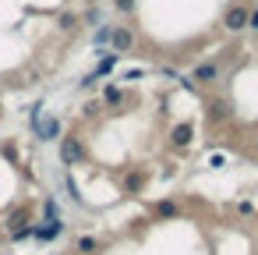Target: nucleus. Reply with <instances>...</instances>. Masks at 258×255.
<instances>
[{
	"instance_id": "obj_24",
	"label": "nucleus",
	"mask_w": 258,
	"mask_h": 255,
	"mask_svg": "<svg viewBox=\"0 0 258 255\" xmlns=\"http://www.w3.org/2000/svg\"><path fill=\"white\" fill-rule=\"evenodd\" d=\"M247 29H254V32H258V11H251V15H247Z\"/></svg>"
},
{
	"instance_id": "obj_10",
	"label": "nucleus",
	"mask_w": 258,
	"mask_h": 255,
	"mask_svg": "<svg viewBox=\"0 0 258 255\" xmlns=\"http://www.w3.org/2000/svg\"><path fill=\"white\" fill-rule=\"evenodd\" d=\"M117 54H110V50H99V61H96V68H92V75L96 78H106V75H113V68H117Z\"/></svg>"
},
{
	"instance_id": "obj_9",
	"label": "nucleus",
	"mask_w": 258,
	"mask_h": 255,
	"mask_svg": "<svg viewBox=\"0 0 258 255\" xmlns=\"http://www.w3.org/2000/svg\"><path fill=\"white\" fill-rule=\"evenodd\" d=\"M127 103V92L117 85V82H110L106 89H103V107H110V110H120Z\"/></svg>"
},
{
	"instance_id": "obj_6",
	"label": "nucleus",
	"mask_w": 258,
	"mask_h": 255,
	"mask_svg": "<svg viewBox=\"0 0 258 255\" xmlns=\"http://www.w3.org/2000/svg\"><path fill=\"white\" fill-rule=\"evenodd\" d=\"M187 82H198V85H212V82H219V64H216V61H202V64H195Z\"/></svg>"
},
{
	"instance_id": "obj_2",
	"label": "nucleus",
	"mask_w": 258,
	"mask_h": 255,
	"mask_svg": "<svg viewBox=\"0 0 258 255\" xmlns=\"http://www.w3.org/2000/svg\"><path fill=\"white\" fill-rule=\"evenodd\" d=\"M57 152H60V163H64V167H82L85 156H89L82 135H60V149H57Z\"/></svg>"
},
{
	"instance_id": "obj_11",
	"label": "nucleus",
	"mask_w": 258,
	"mask_h": 255,
	"mask_svg": "<svg viewBox=\"0 0 258 255\" xmlns=\"http://www.w3.org/2000/svg\"><path fill=\"white\" fill-rule=\"evenodd\" d=\"M99 237H92V234H82V237H75V255H99Z\"/></svg>"
},
{
	"instance_id": "obj_13",
	"label": "nucleus",
	"mask_w": 258,
	"mask_h": 255,
	"mask_svg": "<svg viewBox=\"0 0 258 255\" xmlns=\"http://www.w3.org/2000/svg\"><path fill=\"white\" fill-rule=\"evenodd\" d=\"M226 117H230L226 99H212V103H209V121H212V124H219V121H226Z\"/></svg>"
},
{
	"instance_id": "obj_14",
	"label": "nucleus",
	"mask_w": 258,
	"mask_h": 255,
	"mask_svg": "<svg viewBox=\"0 0 258 255\" xmlns=\"http://www.w3.org/2000/svg\"><path fill=\"white\" fill-rule=\"evenodd\" d=\"M43 220H60V202H57V195H46V198H43Z\"/></svg>"
},
{
	"instance_id": "obj_8",
	"label": "nucleus",
	"mask_w": 258,
	"mask_h": 255,
	"mask_svg": "<svg viewBox=\"0 0 258 255\" xmlns=\"http://www.w3.org/2000/svg\"><path fill=\"white\" fill-rule=\"evenodd\" d=\"M191 138H195V124H191V121H180V124L170 128V142H173V149H187Z\"/></svg>"
},
{
	"instance_id": "obj_21",
	"label": "nucleus",
	"mask_w": 258,
	"mask_h": 255,
	"mask_svg": "<svg viewBox=\"0 0 258 255\" xmlns=\"http://www.w3.org/2000/svg\"><path fill=\"white\" fill-rule=\"evenodd\" d=\"M113 8H117L120 15H131V11H135V0H113Z\"/></svg>"
},
{
	"instance_id": "obj_19",
	"label": "nucleus",
	"mask_w": 258,
	"mask_h": 255,
	"mask_svg": "<svg viewBox=\"0 0 258 255\" xmlns=\"http://www.w3.org/2000/svg\"><path fill=\"white\" fill-rule=\"evenodd\" d=\"M96 85H99V78H96V75H92V71H89V75H82V78H78V89H82V92H85V89H96Z\"/></svg>"
},
{
	"instance_id": "obj_3",
	"label": "nucleus",
	"mask_w": 258,
	"mask_h": 255,
	"mask_svg": "<svg viewBox=\"0 0 258 255\" xmlns=\"http://www.w3.org/2000/svg\"><path fill=\"white\" fill-rule=\"evenodd\" d=\"M4 227H8V237H11V241H29V237H32V227H36V223H32L29 206L15 209V213L8 216V223H4Z\"/></svg>"
},
{
	"instance_id": "obj_22",
	"label": "nucleus",
	"mask_w": 258,
	"mask_h": 255,
	"mask_svg": "<svg viewBox=\"0 0 258 255\" xmlns=\"http://www.w3.org/2000/svg\"><path fill=\"white\" fill-rule=\"evenodd\" d=\"M85 25H99V11H96V8L85 11Z\"/></svg>"
},
{
	"instance_id": "obj_17",
	"label": "nucleus",
	"mask_w": 258,
	"mask_h": 255,
	"mask_svg": "<svg viewBox=\"0 0 258 255\" xmlns=\"http://www.w3.org/2000/svg\"><path fill=\"white\" fill-rule=\"evenodd\" d=\"M99 114H103V103H99V99H89V103L82 107V117H89V121H96Z\"/></svg>"
},
{
	"instance_id": "obj_7",
	"label": "nucleus",
	"mask_w": 258,
	"mask_h": 255,
	"mask_svg": "<svg viewBox=\"0 0 258 255\" xmlns=\"http://www.w3.org/2000/svg\"><path fill=\"white\" fill-rule=\"evenodd\" d=\"M247 8H240V4H233V8H226V15H223V25L230 29V32H240V29H247Z\"/></svg>"
},
{
	"instance_id": "obj_23",
	"label": "nucleus",
	"mask_w": 258,
	"mask_h": 255,
	"mask_svg": "<svg viewBox=\"0 0 258 255\" xmlns=\"http://www.w3.org/2000/svg\"><path fill=\"white\" fill-rule=\"evenodd\" d=\"M223 163H226V156H223V152H216V156L209 160V167H223Z\"/></svg>"
},
{
	"instance_id": "obj_4",
	"label": "nucleus",
	"mask_w": 258,
	"mask_h": 255,
	"mask_svg": "<svg viewBox=\"0 0 258 255\" xmlns=\"http://www.w3.org/2000/svg\"><path fill=\"white\" fill-rule=\"evenodd\" d=\"M64 234H68V223H64V220H43V223L32 227V237L43 241V244H50V241H57V237H64Z\"/></svg>"
},
{
	"instance_id": "obj_1",
	"label": "nucleus",
	"mask_w": 258,
	"mask_h": 255,
	"mask_svg": "<svg viewBox=\"0 0 258 255\" xmlns=\"http://www.w3.org/2000/svg\"><path fill=\"white\" fill-rule=\"evenodd\" d=\"M29 131H32L36 142H57L64 135V121L57 114L43 117V103H32L29 107Z\"/></svg>"
},
{
	"instance_id": "obj_12",
	"label": "nucleus",
	"mask_w": 258,
	"mask_h": 255,
	"mask_svg": "<svg viewBox=\"0 0 258 255\" xmlns=\"http://www.w3.org/2000/svg\"><path fill=\"white\" fill-rule=\"evenodd\" d=\"M152 213H156V220H177V216H180V206H177L173 198H163V202L152 206Z\"/></svg>"
},
{
	"instance_id": "obj_5",
	"label": "nucleus",
	"mask_w": 258,
	"mask_h": 255,
	"mask_svg": "<svg viewBox=\"0 0 258 255\" xmlns=\"http://www.w3.org/2000/svg\"><path fill=\"white\" fill-rule=\"evenodd\" d=\"M135 46V32L131 29H124V25H113V32H110V54H127Z\"/></svg>"
},
{
	"instance_id": "obj_15",
	"label": "nucleus",
	"mask_w": 258,
	"mask_h": 255,
	"mask_svg": "<svg viewBox=\"0 0 258 255\" xmlns=\"http://www.w3.org/2000/svg\"><path fill=\"white\" fill-rule=\"evenodd\" d=\"M75 25H78V18H75L71 11H60V15H57V29H60V32H75Z\"/></svg>"
},
{
	"instance_id": "obj_18",
	"label": "nucleus",
	"mask_w": 258,
	"mask_h": 255,
	"mask_svg": "<svg viewBox=\"0 0 258 255\" xmlns=\"http://www.w3.org/2000/svg\"><path fill=\"white\" fill-rule=\"evenodd\" d=\"M142 184H145V174H138V170H131V174L124 177V188H127V191H138Z\"/></svg>"
},
{
	"instance_id": "obj_16",
	"label": "nucleus",
	"mask_w": 258,
	"mask_h": 255,
	"mask_svg": "<svg viewBox=\"0 0 258 255\" xmlns=\"http://www.w3.org/2000/svg\"><path fill=\"white\" fill-rule=\"evenodd\" d=\"M110 32H113V25H99V29L92 32V43H96V46H106V43H110Z\"/></svg>"
},
{
	"instance_id": "obj_20",
	"label": "nucleus",
	"mask_w": 258,
	"mask_h": 255,
	"mask_svg": "<svg viewBox=\"0 0 258 255\" xmlns=\"http://www.w3.org/2000/svg\"><path fill=\"white\" fill-rule=\"evenodd\" d=\"M149 71L145 68H131V71H124V82H138V78H145Z\"/></svg>"
}]
</instances>
